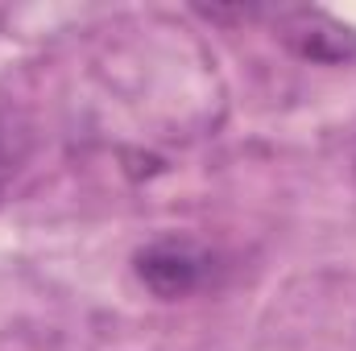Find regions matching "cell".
Masks as SVG:
<instances>
[{
    "label": "cell",
    "mask_w": 356,
    "mask_h": 351,
    "mask_svg": "<svg viewBox=\"0 0 356 351\" xmlns=\"http://www.w3.org/2000/svg\"><path fill=\"white\" fill-rule=\"evenodd\" d=\"M269 17H273V29H277L282 46L294 58L319 62V67L356 62V29L344 25L340 17H332L323 8H277Z\"/></svg>",
    "instance_id": "2"
},
{
    "label": "cell",
    "mask_w": 356,
    "mask_h": 351,
    "mask_svg": "<svg viewBox=\"0 0 356 351\" xmlns=\"http://www.w3.org/2000/svg\"><path fill=\"white\" fill-rule=\"evenodd\" d=\"M353 166H356V153H353Z\"/></svg>",
    "instance_id": "4"
},
{
    "label": "cell",
    "mask_w": 356,
    "mask_h": 351,
    "mask_svg": "<svg viewBox=\"0 0 356 351\" xmlns=\"http://www.w3.org/2000/svg\"><path fill=\"white\" fill-rule=\"evenodd\" d=\"M216 273H220L216 248L178 232H166L133 252V277L158 302H182L203 293L207 285H216Z\"/></svg>",
    "instance_id": "1"
},
{
    "label": "cell",
    "mask_w": 356,
    "mask_h": 351,
    "mask_svg": "<svg viewBox=\"0 0 356 351\" xmlns=\"http://www.w3.org/2000/svg\"><path fill=\"white\" fill-rule=\"evenodd\" d=\"M29 153H33V124L13 103H0V194L25 170Z\"/></svg>",
    "instance_id": "3"
}]
</instances>
